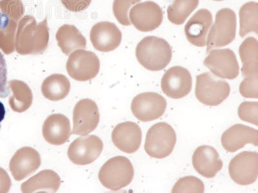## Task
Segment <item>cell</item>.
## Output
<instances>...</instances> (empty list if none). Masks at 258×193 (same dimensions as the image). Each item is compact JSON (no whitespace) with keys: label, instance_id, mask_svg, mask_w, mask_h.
Here are the masks:
<instances>
[{"label":"cell","instance_id":"obj_10","mask_svg":"<svg viewBox=\"0 0 258 193\" xmlns=\"http://www.w3.org/2000/svg\"><path fill=\"white\" fill-rule=\"evenodd\" d=\"M167 105V101L160 94L142 93L134 98L131 104V110L138 120L142 122L153 121L163 116Z\"/></svg>","mask_w":258,"mask_h":193},{"label":"cell","instance_id":"obj_1","mask_svg":"<svg viewBox=\"0 0 258 193\" xmlns=\"http://www.w3.org/2000/svg\"><path fill=\"white\" fill-rule=\"evenodd\" d=\"M48 41L47 19L38 24L33 16H25L18 23L15 37V48L18 54H43L47 50Z\"/></svg>","mask_w":258,"mask_h":193},{"label":"cell","instance_id":"obj_7","mask_svg":"<svg viewBox=\"0 0 258 193\" xmlns=\"http://www.w3.org/2000/svg\"><path fill=\"white\" fill-rule=\"evenodd\" d=\"M66 69L69 76L78 81H87L98 74L100 62L94 52L82 49L76 50L69 57Z\"/></svg>","mask_w":258,"mask_h":193},{"label":"cell","instance_id":"obj_22","mask_svg":"<svg viewBox=\"0 0 258 193\" xmlns=\"http://www.w3.org/2000/svg\"><path fill=\"white\" fill-rule=\"evenodd\" d=\"M61 185L60 177L52 170H43L21 186L24 193L56 192Z\"/></svg>","mask_w":258,"mask_h":193},{"label":"cell","instance_id":"obj_31","mask_svg":"<svg viewBox=\"0 0 258 193\" xmlns=\"http://www.w3.org/2000/svg\"><path fill=\"white\" fill-rule=\"evenodd\" d=\"M141 0H114L113 13L119 24L124 26H130L128 12L131 7L139 3Z\"/></svg>","mask_w":258,"mask_h":193},{"label":"cell","instance_id":"obj_39","mask_svg":"<svg viewBox=\"0 0 258 193\" xmlns=\"http://www.w3.org/2000/svg\"><path fill=\"white\" fill-rule=\"evenodd\" d=\"M6 109H5L3 103L0 101V123L4 121L5 116H6Z\"/></svg>","mask_w":258,"mask_h":193},{"label":"cell","instance_id":"obj_8","mask_svg":"<svg viewBox=\"0 0 258 193\" xmlns=\"http://www.w3.org/2000/svg\"><path fill=\"white\" fill-rule=\"evenodd\" d=\"M208 53L204 63L215 76L230 80L238 76L239 66L236 54L232 50L213 49Z\"/></svg>","mask_w":258,"mask_h":193},{"label":"cell","instance_id":"obj_26","mask_svg":"<svg viewBox=\"0 0 258 193\" xmlns=\"http://www.w3.org/2000/svg\"><path fill=\"white\" fill-rule=\"evenodd\" d=\"M8 85L13 93L9 100L11 109L18 113L27 111L31 107L33 101L31 88L25 82L18 80H11Z\"/></svg>","mask_w":258,"mask_h":193},{"label":"cell","instance_id":"obj_12","mask_svg":"<svg viewBox=\"0 0 258 193\" xmlns=\"http://www.w3.org/2000/svg\"><path fill=\"white\" fill-rule=\"evenodd\" d=\"M100 112L94 101L84 99L73 110V134L85 136L94 132L100 122Z\"/></svg>","mask_w":258,"mask_h":193},{"label":"cell","instance_id":"obj_32","mask_svg":"<svg viewBox=\"0 0 258 193\" xmlns=\"http://www.w3.org/2000/svg\"><path fill=\"white\" fill-rule=\"evenodd\" d=\"M0 11L9 19L19 20L24 13V8L20 0H1Z\"/></svg>","mask_w":258,"mask_h":193},{"label":"cell","instance_id":"obj_6","mask_svg":"<svg viewBox=\"0 0 258 193\" xmlns=\"http://www.w3.org/2000/svg\"><path fill=\"white\" fill-rule=\"evenodd\" d=\"M230 92V85L225 80H217L206 72L198 75L195 95L197 100L209 107L220 105L227 100Z\"/></svg>","mask_w":258,"mask_h":193},{"label":"cell","instance_id":"obj_40","mask_svg":"<svg viewBox=\"0 0 258 193\" xmlns=\"http://www.w3.org/2000/svg\"><path fill=\"white\" fill-rule=\"evenodd\" d=\"M214 1H218V2H220V1H223V0H214Z\"/></svg>","mask_w":258,"mask_h":193},{"label":"cell","instance_id":"obj_29","mask_svg":"<svg viewBox=\"0 0 258 193\" xmlns=\"http://www.w3.org/2000/svg\"><path fill=\"white\" fill-rule=\"evenodd\" d=\"M18 21L9 19L6 28L0 30V48L6 54H10L15 48V37Z\"/></svg>","mask_w":258,"mask_h":193},{"label":"cell","instance_id":"obj_23","mask_svg":"<svg viewBox=\"0 0 258 193\" xmlns=\"http://www.w3.org/2000/svg\"><path fill=\"white\" fill-rule=\"evenodd\" d=\"M56 39L59 47L66 56L77 49L87 48V40L77 27L64 25L57 31Z\"/></svg>","mask_w":258,"mask_h":193},{"label":"cell","instance_id":"obj_3","mask_svg":"<svg viewBox=\"0 0 258 193\" xmlns=\"http://www.w3.org/2000/svg\"><path fill=\"white\" fill-rule=\"evenodd\" d=\"M134 175L135 170L131 161L125 157L117 156L110 158L101 167L98 178L105 188L116 191L130 184Z\"/></svg>","mask_w":258,"mask_h":193},{"label":"cell","instance_id":"obj_21","mask_svg":"<svg viewBox=\"0 0 258 193\" xmlns=\"http://www.w3.org/2000/svg\"><path fill=\"white\" fill-rule=\"evenodd\" d=\"M42 133L48 143L60 146L66 143L71 137L70 121L64 115L52 114L43 123Z\"/></svg>","mask_w":258,"mask_h":193},{"label":"cell","instance_id":"obj_38","mask_svg":"<svg viewBox=\"0 0 258 193\" xmlns=\"http://www.w3.org/2000/svg\"><path fill=\"white\" fill-rule=\"evenodd\" d=\"M9 18L0 11V30L6 28L8 25Z\"/></svg>","mask_w":258,"mask_h":193},{"label":"cell","instance_id":"obj_27","mask_svg":"<svg viewBox=\"0 0 258 193\" xmlns=\"http://www.w3.org/2000/svg\"><path fill=\"white\" fill-rule=\"evenodd\" d=\"M239 36L241 38L250 33L257 34L258 4L257 2H248L241 7L239 13Z\"/></svg>","mask_w":258,"mask_h":193},{"label":"cell","instance_id":"obj_17","mask_svg":"<svg viewBox=\"0 0 258 193\" xmlns=\"http://www.w3.org/2000/svg\"><path fill=\"white\" fill-rule=\"evenodd\" d=\"M141 128L133 122H125L117 125L112 133V141L114 146L124 153L137 152L141 146Z\"/></svg>","mask_w":258,"mask_h":193},{"label":"cell","instance_id":"obj_2","mask_svg":"<svg viewBox=\"0 0 258 193\" xmlns=\"http://www.w3.org/2000/svg\"><path fill=\"white\" fill-rule=\"evenodd\" d=\"M172 48L167 41L155 36H148L138 43L136 56L145 68L158 72L167 67L171 61Z\"/></svg>","mask_w":258,"mask_h":193},{"label":"cell","instance_id":"obj_13","mask_svg":"<svg viewBox=\"0 0 258 193\" xmlns=\"http://www.w3.org/2000/svg\"><path fill=\"white\" fill-rule=\"evenodd\" d=\"M130 22L141 32H151L158 29L163 22V11L155 2H145L138 4L129 13Z\"/></svg>","mask_w":258,"mask_h":193},{"label":"cell","instance_id":"obj_9","mask_svg":"<svg viewBox=\"0 0 258 193\" xmlns=\"http://www.w3.org/2000/svg\"><path fill=\"white\" fill-rule=\"evenodd\" d=\"M229 171L232 180L240 185L252 184L258 176V153L243 151L230 162Z\"/></svg>","mask_w":258,"mask_h":193},{"label":"cell","instance_id":"obj_11","mask_svg":"<svg viewBox=\"0 0 258 193\" xmlns=\"http://www.w3.org/2000/svg\"><path fill=\"white\" fill-rule=\"evenodd\" d=\"M103 143L96 135L80 137L69 146L68 155L69 159L76 165L91 164L102 153Z\"/></svg>","mask_w":258,"mask_h":193},{"label":"cell","instance_id":"obj_4","mask_svg":"<svg viewBox=\"0 0 258 193\" xmlns=\"http://www.w3.org/2000/svg\"><path fill=\"white\" fill-rule=\"evenodd\" d=\"M176 143V132L166 123H158L152 126L147 133L144 148L150 157L162 159L174 150Z\"/></svg>","mask_w":258,"mask_h":193},{"label":"cell","instance_id":"obj_20","mask_svg":"<svg viewBox=\"0 0 258 193\" xmlns=\"http://www.w3.org/2000/svg\"><path fill=\"white\" fill-rule=\"evenodd\" d=\"M192 165L198 173L207 178H214L223 168V162L218 151L210 146H202L196 149Z\"/></svg>","mask_w":258,"mask_h":193},{"label":"cell","instance_id":"obj_34","mask_svg":"<svg viewBox=\"0 0 258 193\" xmlns=\"http://www.w3.org/2000/svg\"><path fill=\"white\" fill-rule=\"evenodd\" d=\"M239 92L245 98H258V77L244 78L239 86Z\"/></svg>","mask_w":258,"mask_h":193},{"label":"cell","instance_id":"obj_5","mask_svg":"<svg viewBox=\"0 0 258 193\" xmlns=\"http://www.w3.org/2000/svg\"><path fill=\"white\" fill-rule=\"evenodd\" d=\"M236 15L230 9H222L216 15L215 22L210 30L207 40V52L214 48L225 47L235 40Z\"/></svg>","mask_w":258,"mask_h":193},{"label":"cell","instance_id":"obj_24","mask_svg":"<svg viewBox=\"0 0 258 193\" xmlns=\"http://www.w3.org/2000/svg\"><path fill=\"white\" fill-rule=\"evenodd\" d=\"M243 66L244 78L258 77V43L256 39L248 37L241 43L239 49Z\"/></svg>","mask_w":258,"mask_h":193},{"label":"cell","instance_id":"obj_14","mask_svg":"<svg viewBox=\"0 0 258 193\" xmlns=\"http://www.w3.org/2000/svg\"><path fill=\"white\" fill-rule=\"evenodd\" d=\"M161 86L163 92L169 98L174 100L183 98L192 89V76L186 68L173 66L163 75Z\"/></svg>","mask_w":258,"mask_h":193},{"label":"cell","instance_id":"obj_33","mask_svg":"<svg viewBox=\"0 0 258 193\" xmlns=\"http://www.w3.org/2000/svg\"><path fill=\"white\" fill-rule=\"evenodd\" d=\"M238 116L241 121L258 126V103L244 102L239 105Z\"/></svg>","mask_w":258,"mask_h":193},{"label":"cell","instance_id":"obj_16","mask_svg":"<svg viewBox=\"0 0 258 193\" xmlns=\"http://www.w3.org/2000/svg\"><path fill=\"white\" fill-rule=\"evenodd\" d=\"M40 153L31 147H23L18 149L11 158L10 170L16 181L24 180L36 172L40 167Z\"/></svg>","mask_w":258,"mask_h":193},{"label":"cell","instance_id":"obj_35","mask_svg":"<svg viewBox=\"0 0 258 193\" xmlns=\"http://www.w3.org/2000/svg\"><path fill=\"white\" fill-rule=\"evenodd\" d=\"M10 93L8 82L7 63L4 55L0 52V98H6Z\"/></svg>","mask_w":258,"mask_h":193},{"label":"cell","instance_id":"obj_28","mask_svg":"<svg viewBox=\"0 0 258 193\" xmlns=\"http://www.w3.org/2000/svg\"><path fill=\"white\" fill-rule=\"evenodd\" d=\"M198 4L199 0H174L167 9L168 19L175 25L183 24Z\"/></svg>","mask_w":258,"mask_h":193},{"label":"cell","instance_id":"obj_19","mask_svg":"<svg viewBox=\"0 0 258 193\" xmlns=\"http://www.w3.org/2000/svg\"><path fill=\"white\" fill-rule=\"evenodd\" d=\"M222 144L223 148L230 153L236 152L248 144L257 146L258 131L240 124L235 125L223 133Z\"/></svg>","mask_w":258,"mask_h":193},{"label":"cell","instance_id":"obj_18","mask_svg":"<svg viewBox=\"0 0 258 193\" xmlns=\"http://www.w3.org/2000/svg\"><path fill=\"white\" fill-rule=\"evenodd\" d=\"M212 24L213 16L211 12L207 9H200L185 25L186 39L196 47H206L207 36Z\"/></svg>","mask_w":258,"mask_h":193},{"label":"cell","instance_id":"obj_36","mask_svg":"<svg viewBox=\"0 0 258 193\" xmlns=\"http://www.w3.org/2000/svg\"><path fill=\"white\" fill-rule=\"evenodd\" d=\"M91 2L92 0H61L64 8L74 13L85 10L89 8Z\"/></svg>","mask_w":258,"mask_h":193},{"label":"cell","instance_id":"obj_25","mask_svg":"<svg viewBox=\"0 0 258 193\" xmlns=\"http://www.w3.org/2000/svg\"><path fill=\"white\" fill-rule=\"evenodd\" d=\"M71 90V82L64 75L52 74L46 78L41 84V92L46 99L52 101L63 100Z\"/></svg>","mask_w":258,"mask_h":193},{"label":"cell","instance_id":"obj_37","mask_svg":"<svg viewBox=\"0 0 258 193\" xmlns=\"http://www.w3.org/2000/svg\"><path fill=\"white\" fill-rule=\"evenodd\" d=\"M11 187V180L8 173L0 167V192H8Z\"/></svg>","mask_w":258,"mask_h":193},{"label":"cell","instance_id":"obj_30","mask_svg":"<svg viewBox=\"0 0 258 193\" xmlns=\"http://www.w3.org/2000/svg\"><path fill=\"white\" fill-rule=\"evenodd\" d=\"M205 190L203 181L197 177L188 176L183 177L177 181L172 189V192L202 193Z\"/></svg>","mask_w":258,"mask_h":193},{"label":"cell","instance_id":"obj_15","mask_svg":"<svg viewBox=\"0 0 258 193\" xmlns=\"http://www.w3.org/2000/svg\"><path fill=\"white\" fill-rule=\"evenodd\" d=\"M90 39L96 50L109 52L120 45L122 34L113 23L101 22L94 25L90 32Z\"/></svg>","mask_w":258,"mask_h":193}]
</instances>
